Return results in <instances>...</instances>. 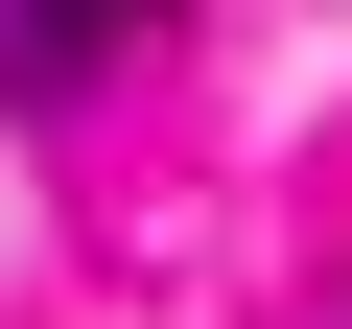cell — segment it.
Wrapping results in <instances>:
<instances>
[{
    "instance_id": "1",
    "label": "cell",
    "mask_w": 352,
    "mask_h": 329,
    "mask_svg": "<svg viewBox=\"0 0 352 329\" xmlns=\"http://www.w3.org/2000/svg\"><path fill=\"white\" fill-rule=\"evenodd\" d=\"M164 24H188V0H0V94L47 118V94H94V71H141Z\"/></svg>"
}]
</instances>
